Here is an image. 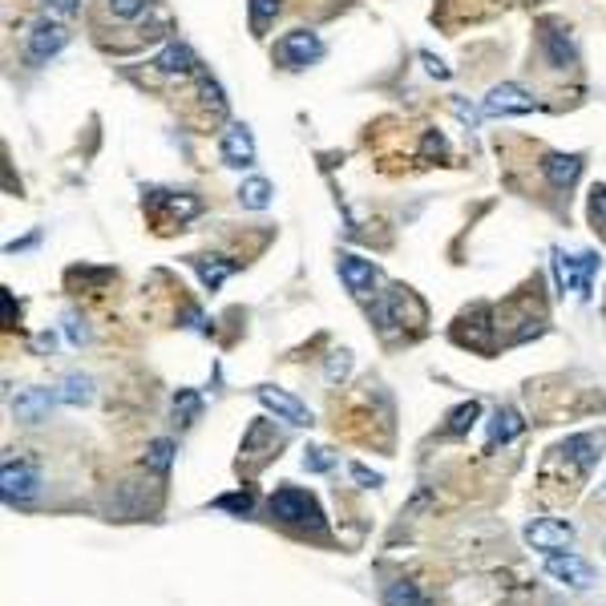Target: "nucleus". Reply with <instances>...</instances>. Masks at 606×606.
<instances>
[{
  "label": "nucleus",
  "mask_w": 606,
  "mask_h": 606,
  "mask_svg": "<svg viewBox=\"0 0 606 606\" xmlns=\"http://www.w3.org/2000/svg\"><path fill=\"white\" fill-rule=\"evenodd\" d=\"M352 477H356V481H360V485H368V489H372V485H380V481H384V477H380V473H372V469H368V465H352Z\"/></svg>",
  "instance_id": "4c0bfd02"
},
{
  "label": "nucleus",
  "mask_w": 606,
  "mask_h": 606,
  "mask_svg": "<svg viewBox=\"0 0 606 606\" xmlns=\"http://www.w3.org/2000/svg\"><path fill=\"white\" fill-rule=\"evenodd\" d=\"M303 469H308V473H324V469H332L328 449H308V453H303Z\"/></svg>",
  "instance_id": "473e14b6"
},
{
  "label": "nucleus",
  "mask_w": 606,
  "mask_h": 606,
  "mask_svg": "<svg viewBox=\"0 0 606 606\" xmlns=\"http://www.w3.org/2000/svg\"><path fill=\"white\" fill-rule=\"evenodd\" d=\"M57 396H61L65 404H73V409H81V404H89V400H93V380L73 372V376H65V380H61Z\"/></svg>",
  "instance_id": "412c9836"
},
{
  "label": "nucleus",
  "mask_w": 606,
  "mask_h": 606,
  "mask_svg": "<svg viewBox=\"0 0 606 606\" xmlns=\"http://www.w3.org/2000/svg\"><path fill=\"white\" fill-rule=\"evenodd\" d=\"M477 417H481V404H477V400H469V404H457V409L449 413V421H445V433H453V437H457V433H469Z\"/></svg>",
  "instance_id": "b1692460"
},
{
  "label": "nucleus",
  "mask_w": 606,
  "mask_h": 606,
  "mask_svg": "<svg viewBox=\"0 0 606 606\" xmlns=\"http://www.w3.org/2000/svg\"><path fill=\"white\" fill-rule=\"evenodd\" d=\"M146 202H150V207H166V215L178 227L190 223V219H198V211H202V202L190 190H146Z\"/></svg>",
  "instance_id": "ddd939ff"
},
{
  "label": "nucleus",
  "mask_w": 606,
  "mask_h": 606,
  "mask_svg": "<svg viewBox=\"0 0 606 606\" xmlns=\"http://www.w3.org/2000/svg\"><path fill=\"white\" fill-rule=\"evenodd\" d=\"M53 400H61V396H57V392H49V388H25V392L13 400V413H17L21 421L37 425V421H45V417H49Z\"/></svg>",
  "instance_id": "f3484780"
},
{
  "label": "nucleus",
  "mask_w": 606,
  "mask_h": 606,
  "mask_svg": "<svg viewBox=\"0 0 606 606\" xmlns=\"http://www.w3.org/2000/svg\"><path fill=\"white\" fill-rule=\"evenodd\" d=\"M170 461H174V441L158 437V441H150V445H146V469L166 473V469H170Z\"/></svg>",
  "instance_id": "393cba45"
},
{
  "label": "nucleus",
  "mask_w": 606,
  "mask_h": 606,
  "mask_svg": "<svg viewBox=\"0 0 606 606\" xmlns=\"http://www.w3.org/2000/svg\"><path fill=\"white\" fill-rule=\"evenodd\" d=\"M526 542H530L534 550H546V554L570 550L574 526H570V522H558V518H542V522H530V526H526Z\"/></svg>",
  "instance_id": "9d476101"
},
{
  "label": "nucleus",
  "mask_w": 606,
  "mask_h": 606,
  "mask_svg": "<svg viewBox=\"0 0 606 606\" xmlns=\"http://www.w3.org/2000/svg\"><path fill=\"white\" fill-rule=\"evenodd\" d=\"M320 57H324V41L312 29H291L271 45V61L283 69H308Z\"/></svg>",
  "instance_id": "f03ea898"
},
{
  "label": "nucleus",
  "mask_w": 606,
  "mask_h": 606,
  "mask_svg": "<svg viewBox=\"0 0 606 606\" xmlns=\"http://www.w3.org/2000/svg\"><path fill=\"white\" fill-rule=\"evenodd\" d=\"M65 41H69V33H65L61 21H37L29 29V37H25V57L33 65H45L49 57H57L65 49Z\"/></svg>",
  "instance_id": "39448f33"
},
{
  "label": "nucleus",
  "mask_w": 606,
  "mask_h": 606,
  "mask_svg": "<svg viewBox=\"0 0 606 606\" xmlns=\"http://www.w3.org/2000/svg\"><path fill=\"white\" fill-rule=\"evenodd\" d=\"M219 158H223V166H231V170H247V166L255 162V138H251V130H247L243 122H231V126L223 130V138H219Z\"/></svg>",
  "instance_id": "423d86ee"
},
{
  "label": "nucleus",
  "mask_w": 606,
  "mask_h": 606,
  "mask_svg": "<svg viewBox=\"0 0 606 606\" xmlns=\"http://www.w3.org/2000/svg\"><path fill=\"white\" fill-rule=\"evenodd\" d=\"M542 174L554 190H570L582 174V154H546L542 158Z\"/></svg>",
  "instance_id": "2eb2a0df"
},
{
  "label": "nucleus",
  "mask_w": 606,
  "mask_h": 606,
  "mask_svg": "<svg viewBox=\"0 0 606 606\" xmlns=\"http://www.w3.org/2000/svg\"><path fill=\"white\" fill-rule=\"evenodd\" d=\"M198 89H202V97H207V106H211L215 114H227V97H223V85H219L215 77L198 73Z\"/></svg>",
  "instance_id": "bb28decb"
},
{
  "label": "nucleus",
  "mask_w": 606,
  "mask_h": 606,
  "mask_svg": "<svg viewBox=\"0 0 606 606\" xmlns=\"http://www.w3.org/2000/svg\"><path fill=\"white\" fill-rule=\"evenodd\" d=\"M255 396H259V404H263V409H271L279 421H287V425H312V409H308V404H303V400H295L291 392L263 384Z\"/></svg>",
  "instance_id": "0eeeda50"
},
{
  "label": "nucleus",
  "mask_w": 606,
  "mask_h": 606,
  "mask_svg": "<svg viewBox=\"0 0 606 606\" xmlns=\"http://www.w3.org/2000/svg\"><path fill=\"white\" fill-rule=\"evenodd\" d=\"M546 574L554 578V582H562V586H574V590H586L590 582H594V570L578 558V554H546Z\"/></svg>",
  "instance_id": "f8f14e48"
},
{
  "label": "nucleus",
  "mask_w": 606,
  "mask_h": 606,
  "mask_svg": "<svg viewBox=\"0 0 606 606\" xmlns=\"http://www.w3.org/2000/svg\"><path fill=\"white\" fill-rule=\"evenodd\" d=\"M65 336H69V344H85L89 340V328H85V320L81 316H65Z\"/></svg>",
  "instance_id": "72a5a7b5"
},
{
  "label": "nucleus",
  "mask_w": 606,
  "mask_h": 606,
  "mask_svg": "<svg viewBox=\"0 0 606 606\" xmlns=\"http://www.w3.org/2000/svg\"><path fill=\"white\" fill-rule=\"evenodd\" d=\"M215 510H227V514H239V518H243V514L255 510V497H251V493H227V497L215 501Z\"/></svg>",
  "instance_id": "cd10ccee"
},
{
  "label": "nucleus",
  "mask_w": 606,
  "mask_h": 606,
  "mask_svg": "<svg viewBox=\"0 0 606 606\" xmlns=\"http://www.w3.org/2000/svg\"><path fill=\"white\" fill-rule=\"evenodd\" d=\"M106 5H110V13L118 21H134V17H142L150 9V0H106Z\"/></svg>",
  "instance_id": "c756f323"
},
{
  "label": "nucleus",
  "mask_w": 606,
  "mask_h": 606,
  "mask_svg": "<svg viewBox=\"0 0 606 606\" xmlns=\"http://www.w3.org/2000/svg\"><path fill=\"white\" fill-rule=\"evenodd\" d=\"M154 73H162V77H190V73H198V57H194V49L190 45H182V41H170L154 61Z\"/></svg>",
  "instance_id": "4468645a"
},
{
  "label": "nucleus",
  "mask_w": 606,
  "mask_h": 606,
  "mask_svg": "<svg viewBox=\"0 0 606 606\" xmlns=\"http://www.w3.org/2000/svg\"><path fill=\"white\" fill-rule=\"evenodd\" d=\"M481 110H485L489 118H522V114H534V110H538V101H534V93L522 89L518 81H501V85H493V89L485 93Z\"/></svg>",
  "instance_id": "20e7f679"
},
{
  "label": "nucleus",
  "mask_w": 606,
  "mask_h": 606,
  "mask_svg": "<svg viewBox=\"0 0 606 606\" xmlns=\"http://www.w3.org/2000/svg\"><path fill=\"white\" fill-rule=\"evenodd\" d=\"M33 348H37V352H49V348H53V336H49V332H45V336H37V340H33Z\"/></svg>",
  "instance_id": "58836bf2"
},
{
  "label": "nucleus",
  "mask_w": 606,
  "mask_h": 606,
  "mask_svg": "<svg viewBox=\"0 0 606 606\" xmlns=\"http://www.w3.org/2000/svg\"><path fill=\"white\" fill-rule=\"evenodd\" d=\"M522 429H526V421H522V413H518V409H497V413H493V421H489L485 453H493V449H497V445H505V441H514Z\"/></svg>",
  "instance_id": "a211bd4d"
},
{
  "label": "nucleus",
  "mask_w": 606,
  "mask_h": 606,
  "mask_svg": "<svg viewBox=\"0 0 606 606\" xmlns=\"http://www.w3.org/2000/svg\"><path fill=\"white\" fill-rule=\"evenodd\" d=\"M267 510H271V518L275 522H283V526H308V530H320L324 522V514H320V505H316V497L312 493H303V489H279L271 501H267Z\"/></svg>",
  "instance_id": "f257e3e1"
},
{
  "label": "nucleus",
  "mask_w": 606,
  "mask_h": 606,
  "mask_svg": "<svg viewBox=\"0 0 606 606\" xmlns=\"http://www.w3.org/2000/svg\"><path fill=\"white\" fill-rule=\"evenodd\" d=\"M41 5H49V9H53V13H61V17L81 13V0H41Z\"/></svg>",
  "instance_id": "e433bc0d"
},
{
  "label": "nucleus",
  "mask_w": 606,
  "mask_h": 606,
  "mask_svg": "<svg viewBox=\"0 0 606 606\" xmlns=\"http://www.w3.org/2000/svg\"><path fill=\"white\" fill-rule=\"evenodd\" d=\"M324 372H328V380H332V384H336V380H344V376L352 372V352H332V360H328V368H324Z\"/></svg>",
  "instance_id": "2f4dec72"
},
{
  "label": "nucleus",
  "mask_w": 606,
  "mask_h": 606,
  "mask_svg": "<svg viewBox=\"0 0 606 606\" xmlns=\"http://www.w3.org/2000/svg\"><path fill=\"white\" fill-rule=\"evenodd\" d=\"M384 606H429V598L421 594V586L417 582H392L388 590H384Z\"/></svg>",
  "instance_id": "4be33fe9"
},
{
  "label": "nucleus",
  "mask_w": 606,
  "mask_h": 606,
  "mask_svg": "<svg viewBox=\"0 0 606 606\" xmlns=\"http://www.w3.org/2000/svg\"><path fill=\"white\" fill-rule=\"evenodd\" d=\"M449 110L457 114V122H461V126H469V130H477V122H481V114H477V110L469 106V101H465V97H453V101H449Z\"/></svg>",
  "instance_id": "7c9ffc66"
},
{
  "label": "nucleus",
  "mask_w": 606,
  "mask_h": 606,
  "mask_svg": "<svg viewBox=\"0 0 606 606\" xmlns=\"http://www.w3.org/2000/svg\"><path fill=\"white\" fill-rule=\"evenodd\" d=\"M336 267H340V279H344V287H348L352 295H360V299H368V295L376 291V283H380V275H376V267H372L368 259H360V255H352V251H344Z\"/></svg>",
  "instance_id": "9b49d317"
},
{
  "label": "nucleus",
  "mask_w": 606,
  "mask_h": 606,
  "mask_svg": "<svg viewBox=\"0 0 606 606\" xmlns=\"http://www.w3.org/2000/svg\"><path fill=\"white\" fill-rule=\"evenodd\" d=\"M421 61H425V69H429V73H433V77H441V81H445V77H449V65H445V61H441V57H433V53H429V49H421Z\"/></svg>",
  "instance_id": "c9c22d12"
},
{
  "label": "nucleus",
  "mask_w": 606,
  "mask_h": 606,
  "mask_svg": "<svg viewBox=\"0 0 606 606\" xmlns=\"http://www.w3.org/2000/svg\"><path fill=\"white\" fill-rule=\"evenodd\" d=\"M271 182L267 178H243V186H239V202L247 211H267L271 207Z\"/></svg>",
  "instance_id": "aec40b11"
},
{
  "label": "nucleus",
  "mask_w": 606,
  "mask_h": 606,
  "mask_svg": "<svg viewBox=\"0 0 606 606\" xmlns=\"http://www.w3.org/2000/svg\"><path fill=\"white\" fill-rule=\"evenodd\" d=\"M449 158V142L441 130H425L421 138V162H445Z\"/></svg>",
  "instance_id": "a878e982"
},
{
  "label": "nucleus",
  "mask_w": 606,
  "mask_h": 606,
  "mask_svg": "<svg viewBox=\"0 0 606 606\" xmlns=\"http://www.w3.org/2000/svg\"><path fill=\"white\" fill-rule=\"evenodd\" d=\"M279 13H283V0H247V17H251V33L255 37H263L275 25Z\"/></svg>",
  "instance_id": "6ab92c4d"
},
{
  "label": "nucleus",
  "mask_w": 606,
  "mask_h": 606,
  "mask_svg": "<svg viewBox=\"0 0 606 606\" xmlns=\"http://www.w3.org/2000/svg\"><path fill=\"white\" fill-rule=\"evenodd\" d=\"M198 413H202V396L194 388H178L174 392V421L178 425H194Z\"/></svg>",
  "instance_id": "5701e85b"
},
{
  "label": "nucleus",
  "mask_w": 606,
  "mask_h": 606,
  "mask_svg": "<svg viewBox=\"0 0 606 606\" xmlns=\"http://www.w3.org/2000/svg\"><path fill=\"white\" fill-rule=\"evenodd\" d=\"M542 53L554 69H574L578 65V49H574V37L570 29H562L558 21H546L542 25Z\"/></svg>",
  "instance_id": "1a4fd4ad"
},
{
  "label": "nucleus",
  "mask_w": 606,
  "mask_h": 606,
  "mask_svg": "<svg viewBox=\"0 0 606 606\" xmlns=\"http://www.w3.org/2000/svg\"><path fill=\"white\" fill-rule=\"evenodd\" d=\"M37 489H41L37 469L21 461H5V469H0V493H5V501H33Z\"/></svg>",
  "instance_id": "6e6552de"
},
{
  "label": "nucleus",
  "mask_w": 606,
  "mask_h": 606,
  "mask_svg": "<svg viewBox=\"0 0 606 606\" xmlns=\"http://www.w3.org/2000/svg\"><path fill=\"white\" fill-rule=\"evenodd\" d=\"M190 267L198 271V279L207 291H219L235 275V259H227V255H190Z\"/></svg>",
  "instance_id": "dca6fc26"
},
{
  "label": "nucleus",
  "mask_w": 606,
  "mask_h": 606,
  "mask_svg": "<svg viewBox=\"0 0 606 606\" xmlns=\"http://www.w3.org/2000/svg\"><path fill=\"white\" fill-rule=\"evenodd\" d=\"M586 211H590V223H594L598 231H606V186H594V190H590Z\"/></svg>",
  "instance_id": "c85d7f7f"
},
{
  "label": "nucleus",
  "mask_w": 606,
  "mask_h": 606,
  "mask_svg": "<svg viewBox=\"0 0 606 606\" xmlns=\"http://www.w3.org/2000/svg\"><path fill=\"white\" fill-rule=\"evenodd\" d=\"M594 271H598V255H594V251H582V255L554 251V279H558L562 291H578L582 299H590Z\"/></svg>",
  "instance_id": "7ed1b4c3"
},
{
  "label": "nucleus",
  "mask_w": 606,
  "mask_h": 606,
  "mask_svg": "<svg viewBox=\"0 0 606 606\" xmlns=\"http://www.w3.org/2000/svg\"><path fill=\"white\" fill-rule=\"evenodd\" d=\"M0 299H5V328H17V320H21V303L13 299L9 287H5V295H0Z\"/></svg>",
  "instance_id": "f704fd0d"
}]
</instances>
